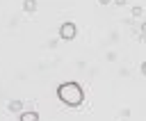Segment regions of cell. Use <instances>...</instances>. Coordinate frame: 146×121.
Here are the masks:
<instances>
[{"label":"cell","instance_id":"cell-6","mask_svg":"<svg viewBox=\"0 0 146 121\" xmlns=\"http://www.w3.org/2000/svg\"><path fill=\"white\" fill-rule=\"evenodd\" d=\"M98 2H103V5H105V2H110V0H98Z\"/></svg>","mask_w":146,"mask_h":121},{"label":"cell","instance_id":"cell-5","mask_svg":"<svg viewBox=\"0 0 146 121\" xmlns=\"http://www.w3.org/2000/svg\"><path fill=\"white\" fill-rule=\"evenodd\" d=\"M116 2H119V5H123V2H125V0H116Z\"/></svg>","mask_w":146,"mask_h":121},{"label":"cell","instance_id":"cell-4","mask_svg":"<svg viewBox=\"0 0 146 121\" xmlns=\"http://www.w3.org/2000/svg\"><path fill=\"white\" fill-rule=\"evenodd\" d=\"M141 73H144V75H146V62H144V64H141Z\"/></svg>","mask_w":146,"mask_h":121},{"label":"cell","instance_id":"cell-1","mask_svg":"<svg viewBox=\"0 0 146 121\" xmlns=\"http://www.w3.org/2000/svg\"><path fill=\"white\" fill-rule=\"evenodd\" d=\"M57 98H59L64 105H68V107H80V105L84 103V89H82L78 82L68 80V82H62V84L57 87Z\"/></svg>","mask_w":146,"mask_h":121},{"label":"cell","instance_id":"cell-3","mask_svg":"<svg viewBox=\"0 0 146 121\" xmlns=\"http://www.w3.org/2000/svg\"><path fill=\"white\" fill-rule=\"evenodd\" d=\"M18 121H39V114H36L34 110H30V112H21Z\"/></svg>","mask_w":146,"mask_h":121},{"label":"cell","instance_id":"cell-2","mask_svg":"<svg viewBox=\"0 0 146 121\" xmlns=\"http://www.w3.org/2000/svg\"><path fill=\"white\" fill-rule=\"evenodd\" d=\"M59 37H62L64 41H71V39L75 37V23H62V27H59Z\"/></svg>","mask_w":146,"mask_h":121}]
</instances>
